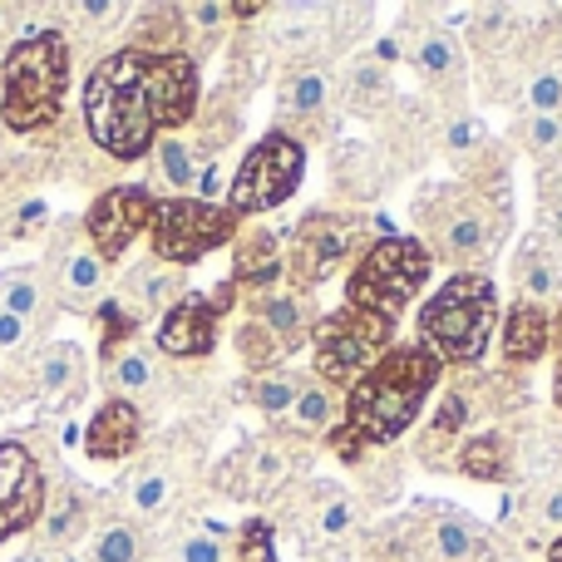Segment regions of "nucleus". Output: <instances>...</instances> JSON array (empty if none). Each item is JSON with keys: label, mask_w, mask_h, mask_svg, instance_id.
<instances>
[{"label": "nucleus", "mask_w": 562, "mask_h": 562, "mask_svg": "<svg viewBox=\"0 0 562 562\" xmlns=\"http://www.w3.org/2000/svg\"><path fill=\"white\" fill-rule=\"evenodd\" d=\"M158 164H164V178L173 188L198 183V158L188 154V144H178V138H164V144H158Z\"/></svg>", "instance_id": "nucleus-31"}, {"label": "nucleus", "mask_w": 562, "mask_h": 562, "mask_svg": "<svg viewBox=\"0 0 562 562\" xmlns=\"http://www.w3.org/2000/svg\"><path fill=\"white\" fill-rule=\"evenodd\" d=\"M336 173H340V188H346L350 198H370V193H380V164H375V154H370L366 144L340 148Z\"/></svg>", "instance_id": "nucleus-24"}, {"label": "nucleus", "mask_w": 562, "mask_h": 562, "mask_svg": "<svg viewBox=\"0 0 562 562\" xmlns=\"http://www.w3.org/2000/svg\"><path fill=\"white\" fill-rule=\"evenodd\" d=\"M498 326V291L484 272H459L449 277L435 296L419 306V350L439 360V366H474L488 350Z\"/></svg>", "instance_id": "nucleus-3"}, {"label": "nucleus", "mask_w": 562, "mask_h": 562, "mask_svg": "<svg viewBox=\"0 0 562 562\" xmlns=\"http://www.w3.org/2000/svg\"><path fill=\"white\" fill-rule=\"evenodd\" d=\"M257 321H262L286 350L306 346L311 330H316V311H311V301L296 296V291H291V296H257Z\"/></svg>", "instance_id": "nucleus-20"}, {"label": "nucleus", "mask_w": 562, "mask_h": 562, "mask_svg": "<svg viewBox=\"0 0 562 562\" xmlns=\"http://www.w3.org/2000/svg\"><path fill=\"white\" fill-rule=\"evenodd\" d=\"M390 336H395V326L370 316V311H356V306L330 311V316L316 321V330H311V346H316V380H326L330 390L346 395V390L390 350Z\"/></svg>", "instance_id": "nucleus-7"}, {"label": "nucleus", "mask_w": 562, "mask_h": 562, "mask_svg": "<svg viewBox=\"0 0 562 562\" xmlns=\"http://www.w3.org/2000/svg\"><path fill=\"white\" fill-rule=\"evenodd\" d=\"M227 15H233V20H252V15H262V5H257V0H243V5H227Z\"/></svg>", "instance_id": "nucleus-50"}, {"label": "nucleus", "mask_w": 562, "mask_h": 562, "mask_svg": "<svg viewBox=\"0 0 562 562\" xmlns=\"http://www.w3.org/2000/svg\"><path fill=\"white\" fill-rule=\"evenodd\" d=\"M237 562H277L272 528H267V524H247L243 538H237Z\"/></svg>", "instance_id": "nucleus-39"}, {"label": "nucleus", "mask_w": 562, "mask_h": 562, "mask_svg": "<svg viewBox=\"0 0 562 562\" xmlns=\"http://www.w3.org/2000/svg\"><path fill=\"white\" fill-rule=\"evenodd\" d=\"M198 109V65L178 49H119L85 85L89 134L119 164H134L158 134L183 128Z\"/></svg>", "instance_id": "nucleus-1"}, {"label": "nucleus", "mask_w": 562, "mask_h": 562, "mask_svg": "<svg viewBox=\"0 0 562 562\" xmlns=\"http://www.w3.org/2000/svg\"><path fill=\"white\" fill-rule=\"evenodd\" d=\"M94 558L99 562H134L138 558V533L134 528H104L94 543Z\"/></svg>", "instance_id": "nucleus-37"}, {"label": "nucleus", "mask_w": 562, "mask_h": 562, "mask_svg": "<svg viewBox=\"0 0 562 562\" xmlns=\"http://www.w3.org/2000/svg\"><path fill=\"white\" fill-rule=\"evenodd\" d=\"M326 109H330V75L321 65H301L286 75L281 85V119H291V138L306 144V134L326 128Z\"/></svg>", "instance_id": "nucleus-14"}, {"label": "nucleus", "mask_w": 562, "mask_h": 562, "mask_svg": "<svg viewBox=\"0 0 562 562\" xmlns=\"http://www.w3.org/2000/svg\"><path fill=\"white\" fill-rule=\"evenodd\" d=\"M508 188L488 193H454L439 213H429V257L445 262H484L498 252V243L508 237Z\"/></svg>", "instance_id": "nucleus-6"}, {"label": "nucleus", "mask_w": 562, "mask_h": 562, "mask_svg": "<svg viewBox=\"0 0 562 562\" xmlns=\"http://www.w3.org/2000/svg\"><path fill=\"white\" fill-rule=\"evenodd\" d=\"M286 415L296 435H330L340 425V415H346V395L330 390L326 380H301V395Z\"/></svg>", "instance_id": "nucleus-21"}, {"label": "nucleus", "mask_w": 562, "mask_h": 562, "mask_svg": "<svg viewBox=\"0 0 562 562\" xmlns=\"http://www.w3.org/2000/svg\"><path fill=\"white\" fill-rule=\"evenodd\" d=\"M469 419H474V409H469V395H464V390H449V395L435 405V419H429V429H425V454L435 445H445V439H454L459 429L469 425Z\"/></svg>", "instance_id": "nucleus-27"}, {"label": "nucleus", "mask_w": 562, "mask_h": 562, "mask_svg": "<svg viewBox=\"0 0 562 562\" xmlns=\"http://www.w3.org/2000/svg\"><path fill=\"white\" fill-rule=\"evenodd\" d=\"M75 370H79V350L75 346H55L45 356V366H40V385L55 395V390H65L69 380H75Z\"/></svg>", "instance_id": "nucleus-33"}, {"label": "nucleus", "mask_w": 562, "mask_h": 562, "mask_svg": "<svg viewBox=\"0 0 562 562\" xmlns=\"http://www.w3.org/2000/svg\"><path fill=\"white\" fill-rule=\"evenodd\" d=\"M514 277H518L524 301H533V306H543V301H562V267H558V257L538 243V237H528V243L518 247Z\"/></svg>", "instance_id": "nucleus-22"}, {"label": "nucleus", "mask_w": 562, "mask_h": 562, "mask_svg": "<svg viewBox=\"0 0 562 562\" xmlns=\"http://www.w3.org/2000/svg\"><path fill=\"white\" fill-rule=\"evenodd\" d=\"M198 198H203V203H217V198H227V178H223V168L217 164H207L203 173H198Z\"/></svg>", "instance_id": "nucleus-45"}, {"label": "nucleus", "mask_w": 562, "mask_h": 562, "mask_svg": "<svg viewBox=\"0 0 562 562\" xmlns=\"http://www.w3.org/2000/svg\"><path fill=\"white\" fill-rule=\"evenodd\" d=\"M484 548H488L484 528H479L474 518H464V514H449L445 524L435 528L439 562H479V558H484Z\"/></svg>", "instance_id": "nucleus-23"}, {"label": "nucleus", "mask_w": 562, "mask_h": 562, "mask_svg": "<svg viewBox=\"0 0 562 562\" xmlns=\"http://www.w3.org/2000/svg\"><path fill=\"white\" fill-rule=\"evenodd\" d=\"M20 330H25V321L10 316V311H0V346H15Z\"/></svg>", "instance_id": "nucleus-48"}, {"label": "nucleus", "mask_w": 562, "mask_h": 562, "mask_svg": "<svg viewBox=\"0 0 562 562\" xmlns=\"http://www.w3.org/2000/svg\"><path fill=\"white\" fill-rule=\"evenodd\" d=\"M148 380H154V370H148L144 356H124V360L114 366V385H119V390H144Z\"/></svg>", "instance_id": "nucleus-43"}, {"label": "nucleus", "mask_w": 562, "mask_h": 562, "mask_svg": "<svg viewBox=\"0 0 562 562\" xmlns=\"http://www.w3.org/2000/svg\"><path fill=\"white\" fill-rule=\"evenodd\" d=\"M435 257L419 237H380L366 247V257L356 262V272L346 277V306L370 311V316L400 326V316L409 311V301L425 291Z\"/></svg>", "instance_id": "nucleus-5"}, {"label": "nucleus", "mask_w": 562, "mask_h": 562, "mask_svg": "<svg viewBox=\"0 0 562 562\" xmlns=\"http://www.w3.org/2000/svg\"><path fill=\"white\" fill-rule=\"evenodd\" d=\"M301 395V380L296 375H281V370H272V375H257L252 385H247V400H252L262 415H286L291 405H296Z\"/></svg>", "instance_id": "nucleus-26"}, {"label": "nucleus", "mask_w": 562, "mask_h": 562, "mask_svg": "<svg viewBox=\"0 0 562 562\" xmlns=\"http://www.w3.org/2000/svg\"><path fill=\"white\" fill-rule=\"evenodd\" d=\"M445 148H449V158H474V154H484V148H488L484 119H479V114H454V119H449V128H445Z\"/></svg>", "instance_id": "nucleus-29"}, {"label": "nucleus", "mask_w": 562, "mask_h": 562, "mask_svg": "<svg viewBox=\"0 0 562 562\" xmlns=\"http://www.w3.org/2000/svg\"><path fill=\"white\" fill-rule=\"evenodd\" d=\"M237 350H243V360H247V366H252V370H267V375H272V366H277V360H286V356H291V350L281 346V340H277L272 330H267L257 316L247 321L243 330H237Z\"/></svg>", "instance_id": "nucleus-25"}, {"label": "nucleus", "mask_w": 562, "mask_h": 562, "mask_svg": "<svg viewBox=\"0 0 562 562\" xmlns=\"http://www.w3.org/2000/svg\"><path fill=\"white\" fill-rule=\"evenodd\" d=\"M69 562H85V558H69Z\"/></svg>", "instance_id": "nucleus-54"}, {"label": "nucleus", "mask_w": 562, "mask_h": 562, "mask_svg": "<svg viewBox=\"0 0 562 562\" xmlns=\"http://www.w3.org/2000/svg\"><path fill=\"white\" fill-rule=\"evenodd\" d=\"M553 346V321H548L543 306L518 296L504 316V366L508 370H524V366H538Z\"/></svg>", "instance_id": "nucleus-15"}, {"label": "nucleus", "mask_w": 562, "mask_h": 562, "mask_svg": "<svg viewBox=\"0 0 562 562\" xmlns=\"http://www.w3.org/2000/svg\"><path fill=\"white\" fill-rule=\"evenodd\" d=\"M99 281H104V262H99V257L79 252V257H69V262H65V286L75 291V296L99 291Z\"/></svg>", "instance_id": "nucleus-36"}, {"label": "nucleus", "mask_w": 562, "mask_h": 562, "mask_svg": "<svg viewBox=\"0 0 562 562\" xmlns=\"http://www.w3.org/2000/svg\"><path fill=\"white\" fill-rule=\"evenodd\" d=\"M518 138H524V148L538 164H558L562 158V114H528Z\"/></svg>", "instance_id": "nucleus-28"}, {"label": "nucleus", "mask_w": 562, "mask_h": 562, "mask_svg": "<svg viewBox=\"0 0 562 562\" xmlns=\"http://www.w3.org/2000/svg\"><path fill=\"white\" fill-rule=\"evenodd\" d=\"M20 562H49L45 553H25V558H20Z\"/></svg>", "instance_id": "nucleus-53"}, {"label": "nucleus", "mask_w": 562, "mask_h": 562, "mask_svg": "<svg viewBox=\"0 0 562 562\" xmlns=\"http://www.w3.org/2000/svg\"><path fill=\"white\" fill-rule=\"evenodd\" d=\"M134 445H138V409L128 405V400H109L85 429L89 459H104V464L134 454Z\"/></svg>", "instance_id": "nucleus-16"}, {"label": "nucleus", "mask_w": 562, "mask_h": 562, "mask_svg": "<svg viewBox=\"0 0 562 562\" xmlns=\"http://www.w3.org/2000/svg\"><path fill=\"white\" fill-rule=\"evenodd\" d=\"M380 94H385V65H375V59L350 65V104L366 109V99H380Z\"/></svg>", "instance_id": "nucleus-34"}, {"label": "nucleus", "mask_w": 562, "mask_h": 562, "mask_svg": "<svg viewBox=\"0 0 562 562\" xmlns=\"http://www.w3.org/2000/svg\"><path fill=\"white\" fill-rule=\"evenodd\" d=\"M439 360L419 346H390L356 385L346 390V415L330 429V449L346 464H360L370 449L400 439L419 419V405L429 400L439 380Z\"/></svg>", "instance_id": "nucleus-2"}, {"label": "nucleus", "mask_w": 562, "mask_h": 562, "mask_svg": "<svg viewBox=\"0 0 562 562\" xmlns=\"http://www.w3.org/2000/svg\"><path fill=\"white\" fill-rule=\"evenodd\" d=\"M99 321H104V360L114 366V346L134 336V316H124L119 301H104V306H99Z\"/></svg>", "instance_id": "nucleus-38"}, {"label": "nucleus", "mask_w": 562, "mask_h": 562, "mask_svg": "<svg viewBox=\"0 0 562 562\" xmlns=\"http://www.w3.org/2000/svg\"><path fill=\"white\" fill-rule=\"evenodd\" d=\"M45 514V474L30 459L25 445L5 439L0 445V543L10 533H25Z\"/></svg>", "instance_id": "nucleus-12"}, {"label": "nucleus", "mask_w": 562, "mask_h": 562, "mask_svg": "<svg viewBox=\"0 0 562 562\" xmlns=\"http://www.w3.org/2000/svg\"><path fill=\"white\" fill-rule=\"evenodd\" d=\"M85 15H89V20H104V15H114V5H104V0H94V5H85Z\"/></svg>", "instance_id": "nucleus-51"}, {"label": "nucleus", "mask_w": 562, "mask_h": 562, "mask_svg": "<svg viewBox=\"0 0 562 562\" xmlns=\"http://www.w3.org/2000/svg\"><path fill=\"white\" fill-rule=\"evenodd\" d=\"M370 247V223L360 213H306L291 233L286 277L296 286H321L330 272H340L346 262H360Z\"/></svg>", "instance_id": "nucleus-9"}, {"label": "nucleus", "mask_w": 562, "mask_h": 562, "mask_svg": "<svg viewBox=\"0 0 562 562\" xmlns=\"http://www.w3.org/2000/svg\"><path fill=\"white\" fill-rule=\"evenodd\" d=\"M154 203L158 198L148 193V188H138V183H124V188L99 193V203L89 207V217H85L89 243H94L99 262H119V257L128 252V243H134L138 233H148V223H154Z\"/></svg>", "instance_id": "nucleus-11"}, {"label": "nucleus", "mask_w": 562, "mask_h": 562, "mask_svg": "<svg viewBox=\"0 0 562 562\" xmlns=\"http://www.w3.org/2000/svg\"><path fill=\"white\" fill-rule=\"evenodd\" d=\"M188 15L203 20V25H217V20H227V5H193Z\"/></svg>", "instance_id": "nucleus-49"}, {"label": "nucleus", "mask_w": 562, "mask_h": 562, "mask_svg": "<svg viewBox=\"0 0 562 562\" xmlns=\"http://www.w3.org/2000/svg\"><path fill=\"white\" fill-rule=\"evenodd\" d=\"M243 217L227 213V203H203V198H158L154 203V257L168 267H188L198 257H207L213 247L233 243Z\"/></svg>", "instance_id": "nucleus-10"}, {"label": "nucleus", "mask_w": 562, "mask_h": 562, "mask_svg": "<svg viewBox=\"0 0 562 562\" xmlns=\"http://www.w3.org/2000/svg\"><path fill=\"white\" fill-rule=\"evenodd\" d=\"M168 504V479L164 474H144L134 484V508L138 514H154V508H164Z\"/></svg>", "instance_id": "nucleus-41"}, {"label": "nucleus", "mask_w": 562, "mask_h": 562, "mask_svg": "<svg viewBox=\"0 0 562 562\" xmlns=\"http://www.w3.org/2000/svg\"><path fill=\"white\" fill-rule=\"evenodd\" d=\"M538 533L562 538V488H548V494L538 498Z\"/></svg>", "instance_id": "nucleus-42"}, {"label": "nucleus", "mask_w": 562, "mask_h": 562, "mask_svg": "<svg viewBox=\"0 0 562 562\" xmlns=\"http://www.w3.org/2000/svg\"><path fill=\"white\" fill-rule=\"evenodd\" d=\"M548 562H562V538H553V548H548Z\"/></svg>", "instance_id": "nucleus-52"}, {"label": "nucleus", "mask_w": 562, "mask_h": 562, "mask_svg": "<svg viewBox=\"0 0 562 562\" xmlns=\"http://www.w3.org/2000/svg\"><path fill=\"white\" fill-rule=\"evenodd\" d=\"M183 562H223V548H217V538L198 533L183 543Z\"/></svg>", "instance_id": "nucleus-46"}, {"label": "nucleus", "mask_w": 562, "mask_h": 562, "mask_svg": "<svg viewBox=\"0 0 562 562\" xmlns=\"http://www.w3.org/2000/svg\"><path fill=\"white\" fill-rule=\"evenodd\" d=\"M415 69L439 94H459V89H464V55H459L449 30H425V35L415 40Z\"/></svg>", "instance_id": "nucleus-19"}, {"label": "nucleus", "mask_w": 562, "mask_h": 562, "mask_svg": "<svg viewBox=\"0 0 562 562\" xmlns=\"http://www.w3.org/2000/svg\"><path fill=\"white\" fill-rule=\"evenodd\" d=\"M69 85V45L59 30H35L5 55L0 69V114L15 134L55 124L59 99Z\"/></svg>", "instance_id": "nucleus-4"}, {"label": "nucleus", "mask_w": 562, "mask_h": 562, "mask_svg": "<svg viewBox=\"0 0 562 562\" xmlns=\"http://www.w3.org/2000/svg\"><path fill=\"white\" fill-rule=\"evenodd\" d=\"M286 277V262L277 252V237L272 233H257L237 247V262H233V291H257V296H272V281Z\"/></svg>", "instance_id": "nucleus-18"}, {"label": "nucleus", "mask_w": 562, "mask_h": 562, "mask_svg": "<svg viewBox=\"0 0 562 562\" xmlns=\"http://www.w3.org/2000/svg\"><path fill=\"white\" fill-rule=\"evenodd\" d=\"M217 346V311L207 296L198 291H183V296L168 306L164 326H158V350L173 360H193V356H207Z\"/></svg>", "instance_id": "nucleus-13"}, {"label": "nucleus", "mask_w": 562, "mask_h": 562, "mask_svg": "<svg viewBox=\"0 0 562 562\" xmlns=\"http://www.w3.org/2000/svg\"><path fill=\"white\" fill-rule=\"evenodd\" d=\"M553 350H558V370H553V405L562 409V301H558V316H553Z\"/></svg>", "instance_id": "nucleus-47"}, {"label": "nucleus", "mask_w": 562, "mask_h": 562, "mask_svg": "<svg viewBox=\"0 0 562 562\" xmlns=\"http://www.w3.org/2000/svg\"><path fill=\"white\" fill-rule=\"evenodd\" d=\"M508 20H514V10H498V5L494 10H479V15H474V45L479 49H498L518 30V25H508Z\"/></svg>", "instance_id": "nucleus-35"}, {"label": "nucleus", "mask_w": 562, "mask_h": 562, "mask_svg": "<svg viewBox=\"0 0 562 562\" xmlns=\"http://www.w3.org/2000/svg\"><path fill=\"white\" fill-rule=\"evenodd\" d=\"M35 306H40L35 277H20V272H5V277H0V311H10V316L30 321V316H35Z\"/></svg>", "instance_id": "nucleus-30"}, {"label": "nucleus", "mask_w": 562, "mask_h": 562, "mask_svg": "<svg viewBox=\"0 0 562 562\" xmlns=\"http://www.w3.org/2000/svg\"><path fill=\"white\" fill-rule=\"evenodd\" d=\"M321 533L326 538H340L350 528V498L346 494H326V504H321Z\"/></svg>", "instance_id": "nucleus-40"}, {"label": "nucleus", "mask_w": 562, "mask_h": 562, "mask_svg": "<svg viewBox=\"0 0 562 562\" xmlns=\"http://www.w3.org/2000/svg\"><path fill=\"white\" fill-rule=\"evenodd\" d=\"M459 474L479 479V484H508V479L518 474L514 464V439L504 435V429H488V435H474L464 449L454 454Z\"/></svg>", "instance_id": "nucleus-17"}, {"label": "nucleus", "mask_w": 562, "mask_h": 562, "mask_svg": "<svg viewBox=\"0 0 562 562\" xmlns=\"http://www.w3.org/2000/svg\"><path fill=\"white\" fill-rule=\"evenodd\" d=\"M528 109L533 114H562V69H538L528 85Z\"/></svg>", "instance_id": "nucleus-32"}, {"label": "nucleus", "mask_w": 562, "mask_h": 562, "mask_svg": "<svg viewBox=\"0 0 562 562\" xmlns=\"http://www.w3.org/2000/svg\"><path fill=\"white\" fill-rule=\"evenodd\" d=\"M138 291H144L148 306H164V301L178 291V281H173V272H144L138 277Z\"/></svg>", "instance_id": "nucleus-44"}, {"label": "nucleus", "mask_w": 562, "mask_h": 562, "mask_svg": "<svg viewBox=\"0 0 562 562\" xmlns=\"http://www.w3.org/2000/svg\"><path fill=\"white\" fill-rule=\"evenodd\" d=\"M301 173H306V144H296L286 128H272L262 144H252V154L243 158V168L227 183V213H272L301 188Z\"/></svg>", "instance_id": "nucleus-8"}]
</instances>
